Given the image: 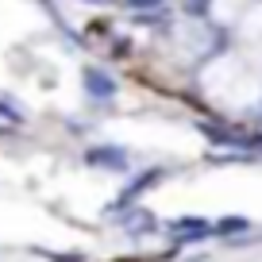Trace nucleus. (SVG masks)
Returning a JSON list of instances; mask_svg holds the SVG:
<instances>
[{"instance_id":"423d86ee","label":"nucleus","mask_w":262,"mask_h":262,"mask_svg":"<svg viewBox=\"0 0 262 262\" xmlns=\"http://www.w3.org/2000/svg\"><path fill=\"white\" fill-rule=\"evenodd\" d=\"M251 224L243 220V216H228V220H220V224H212V231L216 235H231V231H247Z\"/></svg>"},{"instance_id":"1a4fd4ad","label":"nucleus","mask_w":262,"mask_h":262,"mask_svg":"<svg viewBox=\"0 0 262 262\" xmlns=\"http://www.w3.org/2000/svg\"><path fill=\"white\" fill-rule=\"evenodd\" d=\"M81 4H116V0H81Z\"/></svg>"},{"instance_id":"f03ea898","label":"nucleus","mask_w":262,"mask_h":262,"mask_svg":"<svg viewBox=\"0 0 262 262\" xmlns=\"http://www.w3.org/2000/svg\"><path fill=\"white\" fill-rule=\"evenodd\" d=\"M81 85L85 93H89L93 100H116V93H120V85H116V77L108 74V70H100V66H85L81 70Z\"/></svg>"},{"instance_id":"7ed1b4c3","label":"nucleus","mask_w":262,"mask_h":262,"mask_svg":"<svg viewBox=\"0 0 262 262\" xmlns=\"http://www.w3.org/2000/svg\"><path fill=\"white\" fill-rule=\"evenodd\" d=\"M85 162L89 166H100V170H112V173H123L127 170V150L116 147V143H100V147H89L85 150Z\"/></svg>"},{"instance_id":"20e7f679","label":"nucleus","mask_w":262,"mask_h":262,"mask_svg":"<svg viewBox=\"0 0 262 262\" xmlns=\"http://www.w3.org/2000/svg\"><path fill=\"white\" fill-rule=\"evenodd\" d=\"M170 231H173L178 243H205V239L212 235V224L201 220V216H181V220L170 224Z\"/></svg>"},{"instance_id":"f257e3e1","label":"nucleus","mask_w":262,"mask_h":262,"mask_svg":"<svg viewBox=\"0 0 262 262\" xmlns=\"http://www.w3.org/2000/svg\"><path fill=\"white\" fill-rule=\"evenodd\" d=\"M162 178H166V166H150V170H143L139 178H135V181H131V185L112 201V205H108V216H116V212H123V208H131L143 193H147V189H155Z\"/></svg>"},{"instance_id":"39448f33","label":"nucleus","mask_w":262,"mask_h":262,"mask_svg":"<svg viewBox=\"0 0 262 262\" xmlns=\"http://www.w3.org/2000/svg\"><path fill=\"white\" fill-rule=\"evenodd\" d=\"M116 220H120L123 231H131V235H143V231L155 228V216H150L147 208H139V205H131V208H123V212H116Z\"/></svg>"},{"instance_id":"6e6552de","label":"nucleus","mask_w":262,"mask_h":262,"mask_svg":"<svg viewBox=\"0 0 262 262\" xmlns=\"http://www.w3.org/2000/svg\"><path fill=\"white\" fill-rule=\"evenodd\" d=\"M131 12H150V8H162V0H123Z\"/></svg>"},{"instance_id":"0eeeda50","label":"nucleus","mask_w":262,"mask_h":262,"mask_svg":"<svg viewBox=\"0 0 262 262\" xmlns=\"http://www.w3.org/2000/svg\"><path fill=\"white\" fill-rule=\"evenodd\" d=\"M208 4H212V0H185V12L193 19H205L208 16Z\"/></svg>"}]
</instances>
